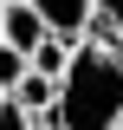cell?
Returning <instances> with one entry per match:
<instances>
[{"mask_svg":"<svg viewBox=\"0 0 123 130\" xmlns=\"http://www.w3.org/2000/svg\"><path fill=\"white\" fill-rule=\"evenodd\" d=\"M39 13H46L52 32H71V39H84V26H91V7L97 0H32Z\"/></svg>","mask_w":123,"mask_h":130,"instance_id":"obj_3","label":"cell"},{"mask_svg":"<svg viewBox=\"0 0 123 130\" xmlns=\"http://www.w3.org/2000/svg\"><path fill=\"white\" fill-rule=\"evenodd\" d=\"M71 52H78V39H71V32H46V39L32 46V72H46V78H65Z\"/></svg>","mask_w":123,"mask_h":130,"instance_id":"obj_4","label":"cell"},{"mask_svg":"<svg viewBox=\"0 0 123 130\" xmlns=\"http://www.w3.org/2000/svg\"><path fill=\"white\" fill-rule=\"evenodd\" d=\"M7 98H19V104H26L32 117H46L52 104H58V78H46V72H32V65H26V78H19Z\"/></svg>","mask_w":123,"mask_h":130,"instance_id":"obj_5","label":"cell"},{"mask_svg":"<svg viewBox=\"0 0 123 130\" xmlns=\"http://www.w3.org/2000/svg\"><path fill=\"white\" fill-rule=\"evenodd\" d=\"M26 65H32L26 52H19V46H7V39H0V91H13V85L26 78Z\"/></svg>","mask_w":123,"mask_h":130,"instance_id":"obj_7","label":"cell"},{"mask_svg":"<svg viewBox=\"0 0 123 130\" xmlns=\"http://www.w3.org/2000/svg\"><path fill=\"white\" fill-rule=\"evenodd\" d=\"M84 39H104V46H123V0H97Z\"/></svg>","mask_w":123,"mask_h":130,"instance_id":"obj_6","label":"cell"},{"mask_svg":"<svg viewBox=\"0 0 123 130\" xmlns=\"http://www.w3.org/2000/svg\"><path fill=\"white\" fill-rule=\"evenodd\" d=\"M32 130H52V124H32Z\"/></svg>","mask_w":123,"mask_h":130,"instance_id":"obj_9","label":"cell"},{"mask_svg":"<svg viewBox=\"0 0 123 130\" xmlns=\"http://www.w3.org/2000/svg\"><path fill=\"white\" fill-rule=\"evenodd\" d=\"M117 130H123V124H117Z\"/></svg>","mask_w":123,"mask_h":130,"instance_id":"obj_11","label":"cell"},{"mask_svg":"<svg viewBox=\"0 0 123 130\" xmlns=\"http://www.w3.org/2000/svg\"><path fill=\"white\" fill-rule=\"evenodd\" d=\"M0 98H7V91H0Z\"/></svg>","mask_w":123,"mask_h":130,"instance_id":"obj_10","label":"cell"},{"mask_svg":"<svg viewBox=\"0 0 123 130\" xmlns=\"http://www.w3.org/2000/svg\"><path fill=\"white\" fill-rule=\"evenodd\" d=\"M0 32H7V0H0Z\"/></svg>","mask_w":123,"mask_h":130,"instance_id":"obj_8","label":"cell"},{"mask_svg":"<svg viewBox=\"0 0 123 130\" xmlns=\"http://www.w3.org/2000/svg\"><path fill=\"white\" fill-rule=\"evenodd\" d=\"M39 124H52V130H117L123 124V46L78 39L71 65L58 78V104Z\"/></svg>","mask_w":123,"mask_h":130,"instance_id":"obj_1","label":"cell"},{"mask_svg":"<svg viewBox=\"0 0 123 130\" xmlns=\"http://www.w3.org/2000/svg\"><path fill=\"white\" fill-rule=\"evenodd\" d=\"M46 13H39V7H32V0H7V32H0V39H7V46H19L32 59V46H39V39H46Z\"/></svg>","mask_w":123,"mask_h":130,"instance_id":"obj_2","label":"cell"}]
</instances>
